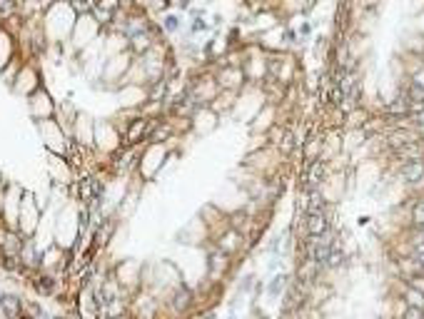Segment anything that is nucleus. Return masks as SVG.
Returning <instances> with one entry per match:
<instances>
[{"label":"nucleus","mask_w":424,"mask_h":319,"mask_svg":"<svg viewBox=\"0 0 424 319\" xmlns=\"http://www.w3.org/2000/svg\"><path fill=\"white\" fill-rule=\"evenodd\" d=\"M165 25H167V30H177V25H180V23H177V18H175V15H170Z\"/></svg>","instance_id":"obj_14"},{"label":"nucleus","mask_w":424,"mask_h":319,"mask_svg":"<svg viewBox=\"0 0 424 319\" xmlns=\"http://www.w3.org/2000/svg\"><path fill=\"white\" fill-rule=\"evenodd\" d=\"M172 307H175L177 312H185V309L190 307V294H187V292H180V294L175 297V302H172Z\"/></svg>","instance_id":"obj_12"},{"label":"nucleus","mask_w":424,"mask_h":319,"mask_svg":"<svg viewBox=\"0 0 424 319\" xmlns=\"http://www.w3.org/2000/svg\"><path fill=\"white\" fill-rule=\"evenodd\" d=\"M150 120L147 117H137V120H132V125L128 128V132H125V142L132 147V145H140L142 140H147V132H150Z\"/></svg>","instance_id":"obj_1"},{"label":"nucleus","mask_w":424,"mask_h":319,"mask_svg":"<svg viewBox=\"0 0 424 319\" xmlns=\"http://www.w3.org/2000/svg\"><path fill=\"white\" fill-rule=\"evenodd\" d=\"M402 319H424V309H419V307H407L404 314H402Z\"/></svg>","instance_id":"obj_13"},{"label":"nucleus","mask_w":424,"mask_h":319,"mask_svg":"<svg viewBox=\"0 0 424 319\" xmlns=\"http://www.w3.org/2000/svg\"><path fill=\"white\" fill-rule=\"evenodd\" d=\"M307 232L310 237H322L327 232V217L322 210H307Z\"/></svg>","instance_id":"obj_2"},{"label":"nucleus","mask_w":424,"mask_h":319,"mask_svg":"<svg viewBox=\"0 0 424 319\" xmlns=\"http://www.w3.org/2000/svg\"><path fill=\"white\" fill-rule=\"evenodd\" d=\"M412 222H414L417 227H424V199L412 207Z\"/></svg>","instance_id":"obj_10"},{"label":"nucleus","mask_w":424,"mask_h":319,"mask_svg":"<svg viewBox=\"0 0 424 319\" xmlns=\"http://www.w3.org/2000/svg\"><path fill=\"white\" fill-rule=\"evenodd\" d=\"M422 177H424V162H422V160H409V162L402 167V180L417 182Z\"/></svg>","instance_id":"obj_4"},{"label":"nucleus","mask_w":424,"mask_h":319,"mask_svg":"<svg viewBox=\"0 0 424 319\" xmlns=\"http://www.w3.org/2000/svg\"><path fill=\"white\" fill-rule=\"evenodd\" d=\"M294 147H297L294 135H282V140H280V150H282L285 155H290V152H294Z\"/></svg>","instance_id":"obj_11"},{"label":"nucleus","mask_w":424,"mask_h":319,"mask_svg":"<svg viewBox=\"0 0 424 319\" xmlns=\"http://www.w3.org/2000/svg\"><path fill=\"white\" fill-rule=\"evenodd\" d=\"M404 299H407V304L409 307H419V309H424V294L419 292V289H407V294H404Z\"/></svg>","instance_id":"obj_8"},{"label":"nucleus","mask_w":424,"mask_h":319,"mask_svg":"<svg viewBox=\"0 0 424 319\" xmlns=\"http://www.w3.org/2000/svg\"><path fill=\"white\" fill-rule=\"evenodd\" d=\"M317 269H320L317 259H304L302 267H299V279H302V282H310V279L317 274Z\"/></svg>","instance_id":"obj_7"},{"label":"nucleus","mask_w":424,"mask_h":319,"mask_svg":"<svg viewBox=\"0 0 424 319\" xmlns=\"http://www.w3.org/2000/svg\"><path fill=\"white\" fill-rule=\"evenodd\" d=\"M0 307H3V312H5L8 319H18V317H20V299L13 297V294H3V299H0Z\"/></svg>","instance_id":"obj_5"},{"label":"nucleus","mask_w":424,"mask_h":319,"mask_svg":"<svg viewBox=\"0 0 424 319\" xmlns=\"http://www.w3.org/2000/svg\"><path fill=\"white\" fill-rule=\"evenodd\" d=\"M412 287H414V289H419V292L424 294V282H422V277H417V279H412Z\"/></svg>","instance_id":"obj_15"},{"label":"nucleus","mask_w":424,"mask_h":319,"mask_svg":"<svg viewBox=\"0 0 424 319\" xmlns=\"http://www.w3.org/2000/svg\"><path fill=\"white\" fill-rule=\"evenodd\" d=\"M240 239H242V234H240V229H227L222 237H220V242H217V250L222 252V255H232L237 247H240Z\"/></svg>","instance_id":"obj_3"},{"label":"nucleus","mask_w":424,"mask_h":319,"mask_svg":"<svg viewBox=\"0 0 424 319\" xmlns=\"http://www.w3.org/2000/svg\"><path fill=\"white\" fill-rule=\"evenodd\" d=\"M322 180H325V162L322 160H315V162L310 165V170H307V185L317 187Z\"/></svg>","instance_id":"obj_6"},{"label":"nucleus","mask_w":424,"mask_h":319,"mask_svg":"<svg viewBox=\"0 0 424 319\" xmlns=\"http://www.w3.org/2000/svg\"><path fill=\"white\" fill-rule=\"evenodd\" d=\"M419 264L424 267V252H419Z\"/></svg>","instance_id":"obj_16"},{"label":"nucleus","mask_w":424,"mask_h":319,"mask_svg":"<svg viewBox=\"0 0 424 319\" xmlns=\"http://www.w3.org/2000/svg\"><path fill=\"white\" fill-rule=\"evenodd\" d=\"M407 95H409V102H412V105H424V88H422V85H414V83H412Z\"/></svg>","instance_id":"obj_9"}]
</instances>
